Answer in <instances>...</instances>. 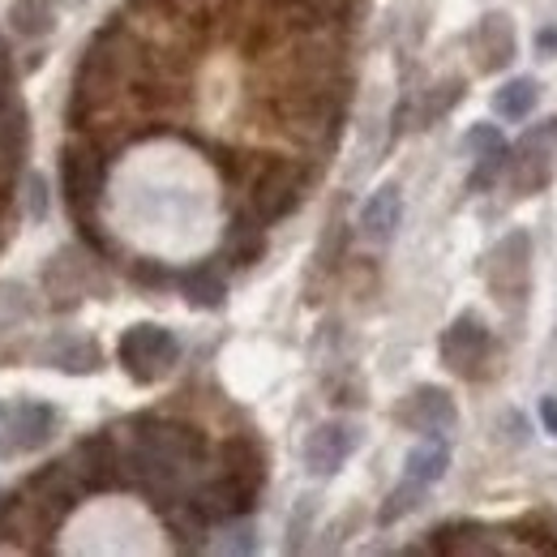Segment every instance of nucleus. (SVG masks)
Listing matches in <instances>:
<instances>
[{
	"mask_svg": "<svg viewBox=\"0 0 557 557\" xmlns=\"http://www.w3.org/2000/svg\"><path fill=\"white\" fill-rule=\"evenodd\" d=\"M116 356H121V369H125L138 386H150V382H159L163 373L176 369V360H181V339H176L168 326L138 322V326H129V331L121 335Z\"/></svg>",
	"mask_w": 557,
	"mask_h": 557,
	"instance_id": "2",
	"label": "nucleus"
},
{
	"mask_svg": "<svg viewBox=\"0 0 557 557\" xmlns=\"http://www.w3.org/2000/svg\"><path fill=\"white\" fill-rule=\"evenodd\" d=\"M463 86H468L463 77H446V82H437V86H429V90L420 95L417 116H412L417 125H412V129H429L433 121H442V116H446V112H450V108H455V103L463 99Z\"/></svg>",
	"mask_w": 557,
	"mask_h": 557,
	"instance_id": "26",
	"label": "nucleus"
},
{
	"mask_svg": "<svg viewBox=\"0 0 557 557\" xmlns=\"http://www.w3.org/2000/svg\"><path fill=\"white\" fill-rule=\"evenodd\" d=\"M399 223H404V194H399L395 181H386V185H377V189L369 194V202L360 207V232H364L373 245H386V240L399 232Z\"/></svg>",
	"mask_w": 557,
	"mask_h": 557,
	"instance_id": "17",
	"label": "nucleus"
},
{
	"mask_svg": "<svg viewBox=\"0 0 557 557\" xmlns=\"http://www.w3.org/2000/svg\"><path fill=\"white\" fill-rule=\"evenodd\" d=\"M73 476L82 481L86 493H112L116 485H125V463H121V446L108 429L86 433L70 450Z\"/></svg>",
	"mask_w": 557,
	"mask_h": 557,
	"instance_id": "8",
	"label": "nucleus"
},
{
	"mask_svg": "<svg viewBox=\"0 0 557 557\" xmlns=\"http://www.w3.org/2000/svg\"><path fill=\"white\" fill-rule=\"evenodd\" d=\"M39 360L61 369V373L82 377V373H99L103 369V348L95 339H86V335H57V339H48V348L39 351Z\"/></svg>",
	"mask_w": 557,
	"mask_h": 557,
	"instance_id": "20",
	"label": "nucleus"
},
{
	"mask_svg": "<svg viewBox=\"0 0 557 557\" xmlns=\"http://www.w3.org/2000/svg\"><path fill=\"white\" fill-rule=\"evenodd\" d=\"M48 207H52L48 181L30 172V176H26V214H30V223H44V219H48Z\"/></svg>",
	"mask_w": 557,
	"mask_h": 557,
	"instance_id": "34",
	"label": "nucleus"
},
{
	"mask_svg": "<svg viewBox=\"0 0 557 557\" xmlns=\"http://www.w3.org/2000/svg\"><path fill=\"white\" fill-rule=\"evenodd\" d=\"M536 52H541V57H554V52H557V26L536 30Z\"/></svg>",
	"mask_w": 557,
	"mask_h": 557,
	"instance_id": "40",
	"label": "nucleus"
},
{
	"mask_svg": "<svg viewBox=\"0 0 557 557\" xmlns=\"http://www.w3.org/2000/svg\"><path fill=\"white\" fill-rule=\"evenodd\" d=\"M176 283H181V292H185V300H189L194 309H223V300H227V278H223L219 258L181 271Z\"/></svg>",
	"mask_w": 557,
	"mask_h": 557,
	"instance_id": "22",
	"label": "nucleus"
},
{
	"mask_svg": "<svg viewBox=\"0 0 557 557\" xmlns=\"http://www.w3.org/2000/svg\"><path fill=\"white\" fill-rule=\"evenodd\" d=\"M472 52L481 73H502L515 61V26L506 13H485L472 30Z\"/></svg>",
	"mask_w": 557,
	"mask_h": 557,
	"instance_id": "16",
	"label": "nucleus"
},
{
	"mask_svg": "<svg viewBox=\"0 0 557 557\" xmlns=\"http://www.w3.org/2000/svg\"><path fill=\"white\" fill-rule=\"evenodd\" d=\"M9 26L22 39H44L57 26V13H52L48 0H13L9 4Z\"/></svg>",
	"mask_w": 557,
	"mask_h": 557,
	"instance_id": "27",
	"label": "nucleus"
},
{
	"mask_svg": "<svg viewBox=\"0 0 557 557\" xmlns=\"http://www.w3.org/2000/svg\"><path fill=\"white\" fill-rule=\"evenodd\" d=\"M219 459H223V476H232L236 485L249 488V493H262V485H267V450H262L258 437L232 433L219 446Z\"/></svg>",
	"mask_w": 557,
	"mask_h": 557,
	"instance_id": "13",
	"label": "nucleus"
},
{
	"mask_svg": "<svg viewBox=\"0 0 557 557\" xmlns=\"http://www.w3.org/2000/svg\"><path fill=\"white\" fill-rule=\"evenodd\" d=\"M30 313H35V305H30V292H26L22 283H0V331H13V326H22Z\"/></svg>",
	"mask_w": 557,
	"mask_h": 557,
	"instance_id": "29",
	"label": "nucleus"
},
{
	"mask_svg": "<svg viewBox=\"0 0 557 557\" xmlns=\"http://www.w3.org/2000/svg\"><path fill=\"white\" fill-rule=\"evenodd\" d=\"M305 185L309 176L300 172V163H287V159H267L253 176V194H249V207L253 214L271 227L278 219H287L292 210L305 202Z\"/></svg>",
	"mask_w": 557,
	"mask_h": 557,
	"instance_id": "6",
	"label": "nucleus"
},
{
	"mask_svg": "<svg viewBox=\"0 0 557 557\" xmlns=\"http://www.w3.org/2000/svg\"><path fill=\"white\" fill-rule=\"evenodd\" d=\"M159 515H163V528L172 532V541H176L181 554H198V549H207L210 519L194 506V497H176V502H168Z\"/></svg>",
	"mask_w": 557,
	"mask_h": 557,
	"instance_id": "21",
	"label": "nucleus"
},
{
	"mask_svg": "<svg viewBox=\"0 0 557 557\" xmlns=\"http://www.w3.org/2000/svg\"><path fill=\"white\" fill-rule=\"evenodd\" d=\"M129 278H134L138 287H150V292H163L168 283H176V275H172L163 262H154V258H138V262H129Z\"/></svg>",
	"mask_w": 557,
	"mask_h": 557,
	"instance_id": "32",
	"label": "nucleus"
},
{
	"mask_svg": "<svg viewBox=\"0 0 557 557\" xmlns=\"http://www.w3.org/2000/svg\"><path fill=\"white\" fill-rule=\"evenodd\" d=\"M26 146H30L26 108H22V99H17L9 86H0V176L13 172V168L22 163Z\"/></svg>",
	"mask_w": 557,
	"mask_h": 557,
	"instance_id": "18",
	"label": "nucleus"
},
{
	"mask_svg": "<svg viewBox=\"0 0 557 557\" xmlns=\"http://www.w3.org/2000/svg\"><path fill=\"white\" fill-rule=\"evenodd\" d=\"M424 497H429V485H420V481H408L404 476V485H395L386 493V502H382V510H377V523L382 528H395L399 519H408L412 510L424 506Z\"/></svg>",
	"mask_w": 557,
	"mask_h": 557,
	"instance_id": "28",
	"label": "nucleus"
},
{
	"mask_svg": "<svg viewBox=\"0 0 557 557\" xmlns=\"http://www.w3.org/2000/svg\"><path fill=\"white\" fill-rule=\"evenodd\" d=\"M134 442L150 446L154 455H163L181 472H198L210 455L207 433L198 424H185V420L172 417H138L134 420Z\"/></svg>",
	"mask_w": 557,
	"mask_h": 557,
	"instance_id": "4",
	"label": "nucleus"
},
{
	"mask_svg": "<svg viewBox=\"0 0 557 557\" xmlns=\"http://www.w3.org/2000/svg\"><path fill=\"white\" fill-rule=\"evenodd\" d=\"M313 515H318V497H313V493H305V497H300V506H296V515H292V523H287V549H292V554L305 545V532H309Z\"/></svg>",
	"mask_w": 557,
	"mask_h": 557,
	"instance_id": "33",
	"label": "nucleus"
},
{
	"mask_svg": "<svg viewBox=\"0 0 557 557\" xmlns=\"http://www.w3.org/2000/svg\"><path fill=\"white\" fill-rule=\"evenodd\" d=\"M395 420L412 433H424V437H437V433H450L459 424V408L450 399V391L442 386H417L399 408H395Z\"/></svg>",
	"mask_w": 557,
	"mask_h": 557,
	"instance_id": "11",
	"label": "nucleus"
},
{
	"mask_svg": "<svg viewBox=\"0 0 557 557\" xmlns=\"http://www.w3.org/2000/svg\"><path fill=\"white\" fill-rule=\"evenodd\" d=\"M9 417H13V446H17V455L44 450L57 437V429H61V412L52 404H44V399H17V404H9Z\"/></svg>",
	"mask_w": 557,
	"mask_h": 557,
	"instance_id": "12",
	"label": "nucleus"
},
{
	"mask_svg": "<svg viewBox=\"0 0 557 557\" xmlns=\"http://www.w3.org/2000/svg\"><path fill=\"white\" fill-rule=\"evenodd\" d=\"M528 262H532V240L528 232H506L493 253H488V287L502 296V300H519L528 292Z\"/></svg>",
	"mask_w": 557,
	"mask_h": 557,
	"instance_id": "9",
	"label": "nucleus"
},
{
	"mask_svg": "<svg viewBox=\"0 0 557 557\" xmlns=\"http://www.w3.org/2000/svg\"><path fill=\"white\" fill-rule=\"evenodd\" d=\"M17 446H13V417H9V404H0V459H13Z\"/></svg>",
	"mask_w": 557,
	"mask_h": 557,
	"instance_id": "36",
	"label": "nucleus"
},
{
	"mask_svg": "<svg viewBox=\"0 0 557 557\" xmlns=\"http://www.w3.org/2000/svg\"><path fill=\"white\" fill-rule=\"evenodd\" d=\"M536 99H541V86H536L532 77H510V82L493 95V112H497L502 121H528L532 108H536Z\"/></svg>",
	"mask_w": 557,
	"mask_h": 557,
	"instance_id": "25",
	"label": "nucleus"
},
{
	"mask_svg": "<svg viewBox=\"0 0 557 557\" xmlns=\"http://www.w3.org/2000/svg\"><path fill=\"white\" fill-rule=\"evenodd\" d=\"M4 232H9V194L0 189V245H4Z\"/></svg>",
	"mask_w": 557,
	"mask_h": 557,
	"instance_id": "41",
	"label": "nucleus"
},
{
	"mask_svg": "<svg viewBox=\"0 0 557 557\" xmlns=\"http://www.w3.org/2000/svg\"><path fill=\"white\" fill-rule=\"evenodd\" d=\"M262 258H267V223L253 214V207L236 210L227 232H223V262L245 271V267H253Z\"/></svg>",
	"mask_w": 557,
	"mask_h": 557,
	"instance_id": "15",
	"label": "nucleus"
},
{
	"mask_svg": "<svg viewBox=\"0 0 557 557\" xmlns=\"http://www.w3.org/2000/svg\"><path fill=\"white\" fill-rule=\"evenodd\" d=\"M360 446V429L348 420H326L305 437V468L309 476H335Z\"/></svg>",
	"mask_w": 557,
	"mask_h": 557,
	"instance_id": "10",
	"label": "nucleus"
},
{
	"mask_svg": "<svg viewBox=\"0 0 557 557\" xmlns=\"http://www.w3.org/2000/svg\"><path fill=\"white\" fill-rule=\"evenodd\" d=\"M146 4H154L159 13H172V17H181V13H189L198 0H146Z\"/></svg>",
	"mask_w": 557,
	"mask_h": 557,
	"instance_id": "39",
	"label": "nucleus"
},
{
	"mask_svg": "<svg viewBox=\"0 0 557 557\" xmlns=\"http://www.w3.org/2000/svg\"><path fill=\"white\" fill-rule=\"evenodd\" d=\"M61 194L73 223H95V207L103 198V154L90 141H70L61 150Z\"/></svg>",
	"mask_w": 557,
	"mask_h": 557,
	"instance_id": "3",
	"label": "nucleus"
},
{
	"mask_svg": "<svg viewBox=\"0 0 557 557\" xmlns=\"http://www.w3.org/2000/svg\"><path fill=\"white\" fill-rule=\"evenodd\" d=\"M541 424H545V433L557 437V395H545V399H541Z\"/></svg>",
	"mask_w": 557,
	"mask_h": 557,
	"instance_id": "37",
	"label": "nucleus"
},
{
	"mask_svg": "<svg viewBox=\"0 0 557 557\" xmlns=\"http://www.w3.org/2000/svg\"><path fill=\"white\" fill-rule=\"evenodd\" d=\"M463 150H468L472 159H481V154H506L510 146H506L497 125H472V129L463 134Z\"/></svg>",
	"mask_w": 557,
	"mask_h": 557,
	"instance_id": "31",
	"label": "nucleus"
},
{
	"mask_svg": "<svg viewBox=\"0 0 557 557\" xmlns=\"http://www.w3.org/2000/svg\"><path fill=\"white\" fill-rule=\"evenodd\" d=\"M446 468H450V446L442 437H424L420 446L408 450V459H404V476L420 481V485H437L446 476Z\"/></svg>",
	"mask_w": 557,
	"mask_h": 557,
	"instance_id": "24",
	"label": "nucleus"
},
{
	"mask_svg": "<svg viewBox=\"0 0 557 557\" xmlns=\"http://www.w3.org/2000/svg\"><path fill=\"white\" fill-rule=\"evenodd\" d=\"M271 4H283V0H271Z\"/></svg>",
	"mask_w": 557,
	"mask_h": 557,
	"instance_id": "42",
	"label": "nucleus"
},
{
	"mask_svg": "<svg viewBox=\"0 0 557 557\" xmlns=\"http://www.w3.org/2000/svg\"><path fill=\"white\" fill-rule=\"evenodd\" d=\"M485 523L455 519V523H442V528L429 532V549H437V554H497V545L485 541Z\"/></svg>",
	"mask_w": 557,
	"mask_h": 557,
	"instance_id": "23",
	"label": "nucleus"
},
{
	"mask_svg": "<svg viewBox=\"0 0 557 557\" xmlns=\"http://www.w3.org/2000/svg\"><path fill=\"white\" fill-rule=\"evenodd\" d=\"M300 4H305L313 17H322V22H348L360 0H300Z\"/></svg>",
	"mask_w": 557,
	"mask_h": 557,
	"instance_id": "35",
	"label": "nucleus"
},
{
	"mask_svg": "<svg viewBox=\"0 0 557 557\" xmlns=\"http://www.w3.org/2000/svg\"><path fill=\"white\" fill-rule=\"evenodd\" d=\"M442 360L450 373L459 377H488V360H493V331L481 313H459L446 331H442Z\"/></svg>",
	"mask_w": 557,
	"mask_h": 557,
	"instance_id": "7",
	"label": "nucleus"
},
{
	"mask_svg": "<svg viewBox=\"0 0 557 557\" xmlns=\"http://www.w3.org/2000/svg\"><path fill=\"white\" fill-rule=\"evenodd\" d=\"M189 497H194V506L210 519V528H214V523L223 528L227 519H240V515H249V510L258 506V493L240 488L232 476H223V472H219L214 481H207L202 488H194Z\"/></svg>",
	"mask_w": 557,
	"mask_h": 557,
	"instance_id": "14",
	"label": "nucleus"
},
{
	"mask_svg": "<svg viewBox=\"0 0 557 557\" xmlns=\"http://www.w3.org/2000/svg\"><path fill=\"white\" fill-rule=\"evenodd\" d=\"M258 549V528L249 523V515L240 519H227L223 523V541H219V554H253Z\"/></svg>",
	"mask_w": 557,
	"mask_h": 557,
	"instance_id": "30",
	"label": "nucleus"
},
{
	"mask_svg": "<svg viewBox=\"0 0 557 557\" xmlns=\"http://www.w3.org/2000/svg\"><path fill=\"white\" fill-rule=\"evenodd\" d=\"M554 154H557V116H545L536 129H528L519 138V146L510 150V163H506V176H510V185H515L519 198L541 194L554 181Z\"/></svg>",
	"mask_w": 557,
	"mask_h": 557,
	"instance_id": "5",
	"label": "nucleus"
},
{
	"mask_svg": "<svg viewBox=\"0 0 557 557\" xmlns=\"http://www.w3.org/2000/svg\"><path fill=\"white\" fill-rule=\"evenodd\" d=\"M0 86H13V52L4 35H0Z\"/></svg>",
	"mask_w": 557,
	"mask_h": 557,
	"instance_id": "38",
	"label": "nucleus"
},
{
	"mask_svg": "<svg viewBox=\"0 0 557 557\" xmlns=\"http://www.w3.org/2000/svg\"><path fill=\"white\" fill-rule=\"evenodd\" d=\"M146 70V44L134 30H125L116 17L90 39L86 57L77 61L73 73V121L82 112H95L112 103L121 90H129Z\"/></svg>",
	"mask_w": 557,
	"mask_h": 557,
	"instance_id": "1",
	"label": "nucleus"
},
{
	"mask_svg": "<svg viewBox=\"0 0 557 557\" xmlns=\"http://www.w3.org/2000/svg\"><path fill=\"white\" fill-rule=\"evenodd\" d=\"M44 283H48L52 309H73V305H82V300H86V292H90V287H103V283L86 278V267H82V262H73V249L57 253V258L48 262Z\"/></svg>",
	"mask_w": 557,
	"mask_h": 557,
	"instance_id": "19",
	"label": "nucleus"
}]
</instances>
